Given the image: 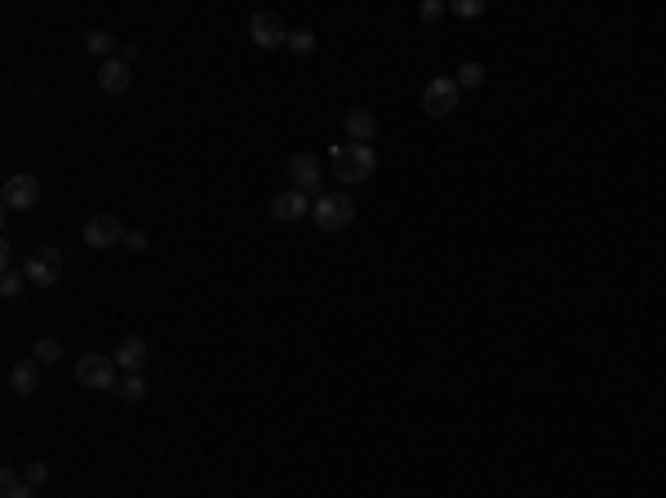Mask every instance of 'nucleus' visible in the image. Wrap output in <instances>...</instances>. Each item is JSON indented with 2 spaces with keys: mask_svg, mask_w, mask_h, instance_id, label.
<instances>
[{
  "mask_svg": "<svg viewBox=\"0 0 666 498\" xmlns=\"http://www.w3.org/2000/svg\"><path fill=\"white\" fill-rule=\"evenodd\" d=\"M116 391H120L125 400H143V396H147V383H143V374H125V379L116 383Z\"/></svg>",
  "mask_w": 666,
  "mask_h": 498,
  "instance_id": "a211bd4d",
  "label": "nucleus"
},
{
  "mask_svg": "<svg viewBox=\"0 0 666 498\" xmlns=\"http://www.w3.org/2000/svg\"><path fill=\"white\" fill-rule=\"evenodd\" d=\"M85 50H89V54H111V50H116V36L103 32V27H94V32H85Z\"/></svg>",
  "mask_w": 666,
  "mask_h": 498,
  "instance_id": "f3484780",
  "label": "nucleus"
},
{
  "mask_svg": "<svg viewBox=\"0 0 666 498\" xmlns=\"http://www.w3.org/2000/svg\"><path fill=\"white\" fill-rule=\"evenodd\" d=\"M32 361H36V365H58V361H62V343H58V338H41V343L32 347Z\"/></svg>",
  "mask_w": 666,
  "mask_h": 498,
  "instance_id": "dca6fc26",
  "label": "nucleus"
},
{
  "mask_svg": "<svg viewBox=\"0 0 666 498\" xmlns=\"http://www.w3.org/2000/svg\"><path fill=\"white\" fill-rule=\"evenodd\" d=\"M9 391H18V396H36L41 391V365L32 356H23V361L9 365Z\"/></svg>",
  "mask_w": 666,
  "mask_h": 498,
  "instance_id": "9b49d317",
  "label": "nucleus"
},
{
  "mask_svg": "<svg viewBox=\"0 0 666 498\" xmlns=\"http://www.w3.org/2000/svg\"><path fill=\"white\" fill-rule=\"evenodd\" d=\"M23 277H27V285H36V289H50V285H58V277H62V249L41 245V249H36V258H27Z\"/></svg>",
  "mask_w": 666,
  "mask_h": 498,
  "instance_id": "39448f33",
  "label": "nucleus"
},
{
  "mask_svg": "<svg viewBox=\"0 0 666 498\" xmlns=\"http://www.w3.org/2000/svg\"><path fill=\"white\" fill-rule=\"evenodd\" d=\"M85 245L89 249H111V245H125V227L116 214H94L85 222Z\"/></svg>",
  "mask_w": 666,
  "mask_h": 498,
  "instance_id": "1a4fd4ad",
  "label": "nucleus"
},
{
  "mask_svg": "<svg viewBox=\"0 0 666 498\" xmlns=\"http://www.w3.org/2000/svg\"><path fill=\"white\" fill-rule=\"evenodd\" d=\"M23 285H27V277H23L18 268H5V277H0V294H5V298H18Z\"/></svg>",
  "mask_w": 666,
  "mask_h": 498,
  "instance_id": "aec40b11",
  "label": "nucleus"
},
{
  "mask_svg": "<svg viewBox=\"0 0 666 498\" xmlns=\"http://www.w3.org/2000/svg\"><path fill=\"white\" fill-rule=\"evenodd\" d=\"M285 45H289L294 54H311V50H315V36H311V27H294Z\"/></svg>",
  "mask_w": 666,
  "mask_h": 498,
  "instance_id": "6ab92c4d",
  "label": "nucleus"
},
{
  "mask_svg": "<svg viewBox=\"0 0 666 498\" xmlns=\"http://www.w3.org/2000/svg\"><path fill=\"white\" fill-rule=\"evenodd\" d=\"M342 129H347L352 143H373V138H378V116H373L369 108H347Z\"/></svg>",
  "mask_w": 666,
  "mask_h": 498,
  "instance_id": "f8f14e48",
  "label": "nucleus"
},
{
  "mask_svg": "<svg viewBox=\"0 0 666 498\" xmlns=\"http://www.w3.org/2000/svg\"><path fill=\"white\" fill-rule=\"evenodd\" d=\"M23 481H27L32 490H41V485L50 481V467H45V463H27V472H23Z\"/></svg>",
  "mask_w": 666,
  "mask_h": 498,
  "instance_id": "4be33fe9",
  "label": "nucleus"
},
{
  "mask_svg": "<svg viewBox=\"0 0 666 498\" xmlns=\"http://www.w3.org/2000/svg\"><path fill=\"white\" fill-rule=\"evenodd\" d=\"M449 9H454L458 18H480V14H484V5H480V0H454Z\"/></svg>",
  "mask_w": 666,
  "mask_h": 498,
  "instance_id": "5701e85b",
  "label": "nucleus"
},
{
  "mask_svg": "<svg viewBox=\"0 0 666 498\" xmlns=\"http://www.w3.org/2000/svg\"><path fill=\"white\" fill-rule=\"evenodd\" d=\"M0 201H5V210H32V205L41 201V178H36V174H14V178H5Z\"/></svg>",
  "mask_w": 666,
  "mask_h": 498,
  "instance_id": "0eeeda50",
  "label": "nucleus"
},
{
  "mask_svg": "<svg viewBox=\"0 0 666 498\" xmlns=\"http://www.w3.org/2000/svg\"><path fill=\"white\" fill-rule=\"evenodd\" d=\"M440 14H445V5H440V0H427V5H422V23H436Z\"/></svg>",
  "mask_w": 666,
  "mask_h": 498,
  "instance_id": "393cba45",
  "label": "nucleus"
},
{
  "mask_svg": "<svg viewBox=\"0 0 666 498\" xmlns=\"http://www.w3.org/2000/svg\"><path fill=\"white\" fill-rule=\"evenodd\" d=\"M454 80H458V89H480V85H484V62H475V58H471V62H462Z\"/></svg>",
  "mask_w": 666,
  "mask_h": 498,
  "instance_id": "2eb2a0df",
  "label": "nucleus"
},
{
  "mask_svg": "<svg viewBox=\"0 0 666 498\" xmlns=\"http://www.w3.org/2000/svg\"><path fill=\"white\" fill-rule=\"evenodd\" d=\"M18 485H23V476H18L14 467H5V472H0V494H9V490H18Z\"/></svg>",
  "mask_w": 666,
  "mask_h": 498,
  "instance_id": "b1692460",
  "label": "nucleus"
},
{
  "mask_svg": "<svg viewBox=\"0 0 666 498\" xmlns=\"http://www.w3.org/2000/svg\"><path fill=\"white\" fill-rule=\"evenodd\" d=\"M271 214L280 222H298L303 214H311V196L294 192V187H289V192H276V196H271Z\"/></svg>",
  "mask_w": 666,
  "mask_h": 498,
  "instance_id": "ddd939ff",
  "label": "nucleus"
},
{
  "mask_svg": "<svg viewBox=\"0 0 666 498\" xmlns=\"http://www.w3.org/2000/svg\"><path fill=\"white\" fill-rule=\"evenodd\" d=\"M111 361H116L125 374H138V370L147 365V343H143V338H125V343L111 352Z\"/></svg>",
  "mask_w": 666,
  "mask_h": 498,
  "instance_id": "4468645a",
  "label": "nucleus"
},
{
  "mask_svg": "<svg viewBox=\"0 0 666 498\" xmlns=\"http://www.w3.org/2000/svg\"><path fill=\"white\" fill-rule=\"evenodd\" d=\"M129 80H134V71H129V62H125V58H107L103 67H98V89L111 94V99H116V94H125V89H129Z\"/></svg>",
  "mask_w": 666,
  "mask_h": 498,
  "instance_id": "9d476101",
  "label": "nucleus"
},
{
  "mask_svg": "<svg viewBox=\"0 0 666 498\" xmlns=\"http://www.w3.org/2000/svg\"><path fill=\"white\" fill-rule=\"evenodd\" d=\"M311 219H315L320 231H347V227L356 222V201H352L347 192H324V196L315 201Z\"/></svg>",
  "mask_w": 666,
  "mask_h": 498,
  "instance_id": "f03ea898",
  "label": "nucleus"
},
{
  "mask_svg": "<svg viewBox=\"0 0 666 498\" xmlns=\"http://www.w3.org/2000/svg\"><path fill=\"white\" fill-rule=\"evenodd\" d=\"M462 89L454 76H436L427 89H422V111L431 116V120H445V116H454V108H458Z\"/></svg>",
  "mask_w": 666,
  "mask_h": 498,
  "instance_id": "20e7f679",
  "label": "nucleus"
},
{
  "mask_svg": "<svg viewBox=\"0 0 666 498\" xmlns=\"http://www.w3.org/2000/svg\"><path fill=\"white\" fill-rule=\"evenodd\" d=\"M116 370H120V365H116L111 356L89 352V356H80V361H76V383H80V388H89V391H116V383H120V379H116Z\"/></svg>",
  "mask_w": 666,
  "mask_h": 498,
  "instance_id": "7ed1b4c3",
  "label": "nucleus"
},
{
  "mask_svg": "<svg viewBox=\"0 0 666 498\" xmlns=\"http://www.w3.org/2000/svg\"><path fill=\"white\" fill-rule=\"evenodd\" d=\"M289 183H294V192H303V196H315V201L324 196V192H320V183H324V178H320V161H315L311 152L289 156Z\"/></svg>",
  "mask_w": 666,
  "mask_h": 498,
  "instance_id": "6e6552de",
  "label": "nucleus"
},
{
  "mask_svg": "<svg viewBox=\"0 0 666 498\" xmlns=\"http://www.w3.org/2000/svg\"><path fill=\"white\" fill-rule=\"evenodd\" d=\"M125 249H134V254H147V249H152V236L134 227V231H125Z\"/></svg>",
  "mask_w": 666,
  "mask_h": 498,
  "instance_id": "412c9836",
  "label": "nucleus"
},
{
  "mask_svg": "<svg viewBox=\"0 0 666 498\" xmlns=\"http://www.w3.org/2000/svg\"><path fill=\"white\" fill-rule=\"evenodd\" d=\"M329 161H333V178H342V183H369L378 169V156L369 143H338L329 152Z\"/></svg>",
  "mask_w": 666,
  "mask_h": 498,
  "instance_id": "f257e3e1",
  "label": "nucleus"
},
{
  "mask_svg": "<svg viewBox=\"0 0 666 498\" xmlns=\"http://www.w3.org/2000/svg\"><path fill=\"white\" fill-rule=\"evenodd\" d=\"M249 41H254L258 50H280V45L289 41V27H285L271 9H258L254 18H249Z\"/></svg>",
  "mask_w": 666,
  "mask_h": 498,
  "instance_id": "423d86ee",
  "label": "nucleus"
},
{
  "mask_svg": "<svg viewBox=\"0 0 666 498\" xmlns=\"http://www.w3.org/2000/svg\"><path fill=\"white\" fill-rule=\"evenodd\" d=\"M5 498H36V490H32V485H27V481H23V485H18V490H9V494Z\"/></svg>",
  "mask_w": 666,
  "mask_h": 498,
  "instance_id": "a878e982",
  "label": "nucleus"
}]
</instances>
